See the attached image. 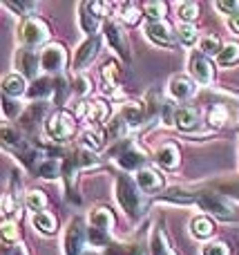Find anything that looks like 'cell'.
Returning a JSON list of instances; mask_svg holds the SVG:
<instances>
[{"instance_id":"5","label":"cell","mask_w":239,"mask_h":255,"mask_svg":"<svg viewBox=\"0 0 239 255\" xmlns=\"http://www.w3.org/2000/svg\"><path fill=\"white\" fill-rule=\"evenodd\" d=\"M47 132H49V136H52L54 141H70L72 136H74V132H76V126H74V119H72L67 112H63V110H58V112H54L52 117L47 119Z\"/></svg>"},{"instance_id":"34","label":"cell","mask_w":239,"mask_h":255,"mask_svg":"<svg viewBox=\"0 0 239 255\" xmlns=\"http://www.w3.org/2000/svg\"><path fill=\"white\" fill-rule=\"evenodd\" d=\"M150 249H152V255H170L168 242H165V233H163L161 229H157V231H155V235H152Z\"/></svg>"},{"instance_id":"13","label":"cell","mask_w":239,"mask_h":255,"mask_svg":"<svg viewBox=\"0 0 239 255\" xmlns=\"http://www.w3.org/2000/svg\"><path fill=\"white\" fill-rule=\"evenodd\" d=\"M137 186L141 188V193H146V195L159 193V190L163 188V177L157 170H152V168H141V170L137 172Z\"/></svg>"},{"instance_id":"40","label":"cell","mask_w":239,"mask_h":255,"mask_svg":"<svg viewBox=\"0 0 239 255\" xmlns=\"http://www.w3.org/2000/svg\"><path fill=\"white\" fill-rule=\"evenodd\" d=\"M197 16H199V4L197 2H183L181 7H179V18H181L183 22H192Z\"/></svg>"},{"instance_id":"8","label":"cell","mask_w":239,"mask_h":255,"mask_svg":"<svg viewBox=\"0 0 239 255\" xmlns=\"http://www.w3.org/2000/svg\"><path fill=\"white\" fill-rule=\"evenodd\" d=\"M190 72H192V76L197 79V83H201V85L213 83V79H215L213 63H210L208 56L201 54V52H195L190 56Z\"/></svg>"},{"instance_id":"53","label":"cell","mask_w":239,"mask_h":255,"mask_svg":"<svg viewBox=\"0 0 239 255\" xmlns=\"http://www.w3.org/2000/svg\"><path fill=\"white\" fill-rule=\"evenodd\" d=\"M224 193L239 197V179H237V181H233V184H226V186H224Z\"/></svg>"},{"instance_id":"29","label":"cell","mask_w":239,"mask_h":255,"mask_svg":"<svg viewBox=\"0 0 239 255\" xmlns=\"http://www.w3.org/2000/svg\"><path fill=\"white\" fill-rule=\"evenodd\" d=\"M190 231L195 238H210L215 233V224L210 222V217H195L190 222Z\"/></svg>"},{"instance_id":"23","label":"cell","mask_w":239,"mask_h":255,"mask_svg":"<svg viewBox=\"0 0 239 255\" xmlns=\"http://www.w3.org/2000/svg\"><path fill=\"white\" fill-rule=\"evenodd\" d=\"M34 226L40 231V233L52 235V233H56L58 231V220L52 215V213L43 211V213H36L34 215Z\"/></svg>"},{"instance_id":"36","label":"cell","mask_w":239,"mask_h":255,"mask_svg":"<svg viewBox=\"0 0 239 255\" xmlns=\"http://www.w3.org/2000/svg\"><path fill=\"white\" fill-rule=\"evenodd\" d=\"M76 161H79V166L85 168V170H94V168L101 166L96 152H92V150H80V152L76 154Z\"/></svg>"},{"instance_id":"24","label":"cell","mask_w":239,"mask_h":255,"mask_svg":"<svg viewBox=\"0 0 239 255\" xmlns=\"http://www.w3.org/2000/svg\"><path fill=\"white\" fill-rule=\"evenodd\" d=\"M119 117L128 126H139L143 121V117H146V112H143V108L139 106V103H125V106L121 108V115Z\"/></svg>"},{"instance_id":"55","label":"cell","mask_w":239,"mask_h":255,"mask_svg":"<svg viewBox=\"0 0 239 255\" xmlns=\"http://www.w3.org/2000/svg\"><path fill=\"white\" fill-rule=\"evenodd\" d=\"M9 255H29V253H27V249L22 247V244H18V247H13V251Z\"/></svg>"},{"instance_id":"25","label":"cell","mask_w":239,"mask_h":255,"mask_svg":"<svg viewBox=\"0 0 239 255\" xmlns=\"http://www.w3.org/2000/svg\"><path fill=\"white\" fill-rule=\"evenodd\" d=\"M52 88H54V81H49L47 76H38V79L27 88V94H29V99H45V97H49Z\"/></svg>"},{"instance_id":"4","label":"cell","mask_w":239,"mask_h":255,"mask_svg":"<svg viewBox=\"0 0 239 255\" xmlns=\"http://www.w3.org/2000/svg\"><path fill=\"white\" fill-rule=\"evenodd\" d=\"M110 154L116 159L121 168L125 170H137V168H143L146 166V154L139 152L130 141H123V143H116L114 148L110 150Z\"/></svg>"},{"instance_id":"16","label":"cell","mask_w":239,"mask_h":255,"mask_svg":"<svg viewBox=\"0 0 239 255\" xmlns=\"http://www.w3.org/2000/svg\"><path fill=\"white\" fill-rule=\"evenodd\" d=\"M168 90L174 99H179V101H188V99H192V94H195V83H192L188 76L177 74L172 81H170Z\"/></svg>"},{"instance_id":"9","label":"cell","mask_w":239,"mask_h":255,"mask_svg":"<svg viewBox=\"0 0 239 255\" xmlns=\"http://www.w3.org/2000/svg\"><path fill=\"white\" fill-rule=\"evenodd\" d=\"M98 49H101V38H98V36H89V38L79 47V52H76L74 70L80 72V70H85L87 65H92V61L96 58Z\"/></svg>"},{"instance_id":"31","label":"cell","mask_w":239,"mask_h":255,"mask_svg":"<svg viewBox=\"0 0 239 255\" xmlns=\"http://www.w3.org/2000/svg\"><path fill=\"white\" fill-rule=\"evenodd\" d=\"M143 13H146L150 20H163L165 13H168V4L159 2V0H152V2L143 4Z\"/></svg>"},{"instance_id":"2","label":"cell","mask_w":239,"mask_h":255,"mask_svg":"<svg viewBox=\"0 0 239 255\" xmlns=\"http://www.w3.org/2000/svg\"><path fill=\"white\" fill-rule=\"evenodd\" d=\"M197 206H201L208 215H213L219 222H233L237 217L235 206L222 193H215V190H201L197 197Z\"/></svg>"},{"instance_id":"1","label":"cell","mask_w":239,"mask_h":255,"mask_svg":"<svg viewBox=\"0 0 239 255\" xmlns=\"http://www.w3.org/2000/svg\"><path fill=\"white\" fill-rule=\"evenodd\" d=\"M116 199H119L121 208L125 211V215H130L132 220H139L146 211V199L141 195L134 181H130V177H119L116 179Z\"/></svg>"},{"instance_id":"48","label":"cell","mask_w":239,"mask_h":255,"mask_svg":"<svg viewBox=\"0 0 239 255\" xmlns=\"http://www.w3.org/2000/svg\"><path fill=\"white\" fill-rule=\"evenodd\" d=\"M174 112H177V110H172V103H170V101H161L159 117H161V121H163L165 126L174 124Z\"/></svg>"},{"instance_id":"46","label":"cell","mask_w":239,"mask_h":255,"mask_svg":"<svg viewBox=\"0 0 239 255\" xmlns=\"http://www.w3.org/2000/svg\"><path fill=\"white\" fill-rule=\"evenodd\" d=\"M85 7H87V11L92 13L94 18H103L107 11H110V4H107V2H101V0H94V2H85Z\"/></svg>"},{"instance_id":"41","label":"cell","mask_w":239,"mask_h":255,"mask_svg":"<svg viewBox=\"0 0 239 255\" xmlns=\"http://www.w3.org/2000/svg\"><path fill=\"white\" fill-rule=\"evenodd\" d=\"M105 255H143L139 247H125V244H110L105 249Z\"/></svg>"},{"instance_id":"30","label":"cell","mask_w":239,"mask_h":255,"mask_svg":"<svg viewBox=\"0 0 239 255\" xmlns=\"http://www.w3.org/2000/svg\"><path fill=\"white\" fill-rule=\"evenodd\" d=\"M107 115H110V108H107L105 101H89V110H87V121H105Z\"/></svg>"},{"instance_id":"19","label":"cell","mask_w":239,"mask_h":255,"mask_svg":"<svg viewBox=\"0 0 239 255\" xmlns=\"http://www.w3.org/2000/svg\"><path fill=\"white\" fill-rule=\"evenodd\" d=\"M79 161L76 157H67L63 161V177H65V190H67V197L74 199V184H76V172H79Z\"/></svg>"},{"instance_id":"14","label":"cell","mask_w":239,"mask_h":255,"mask_svg":"<svg viewBox=\"0 0 239 255\" xmlns=\"http://www.w3.org/2000/svg\"><path fill=\"white\" fill-rule=\"evenodd\" d=\"M174 124H177V128H181V130H186V132L199 128V124H201L199 108H192V106L179 108V110L174 112Z\"/></svg>"},{"instance_id":"50","label":"cell","mask_w":239,"mask_h":255,"mask_svg":"<svg viewBox=\"0 0 239 255\" xmlns=\"http://www.w3.org/2000/svg\"><path fill=\"white\" fill-rule=\"evenodd\" d=\"M121 16H123V20L128 22V25H137L139 22V9L134 7V4H125Z\"/></svg>"},{"instance_id":"17","label":"cell","mask_w":239,"mask_h":255,"mask_svg":"<svg viewBox=\"0 0 239 255\" xmlns=\"http://www.w3.org/2000/svg\"><path fill=\"white\" fill-rule=\"evenodd\" d=\"M199 193L201 190H190V188H186V186H174L168 193H163L161 199H165V202H177V204H192V202H197Z\"/></svg>"},{"instance_id":"49","label":"cell","mask_w":239,"mask_h":255,"mask_svg":"<svg viewBox=\"0 0 239 255\" xmlns=\"http://www.w3.org/2000/svg\"><path fill=\"white\" fill-rule=\"evenodd\" d=\"M89 90H92V85H89L87 79H83V76L74 79V94H76V97H87Z\"/></svg>"},{"instance_id":"26","label":"cell","mask_w":239,"mask_h":255,"mask_svg":"<svg viewBox=\"0 0 239 255\" xmlns=\"http://www.w3.org/2000/svg\"><path fill=\"white\" fill-rule=\"evenodd\" d=\"M25 204H27V208H29V211L43 213L45 208H47V195H45V190L34 188V190H29V193L25 195Z\"/></svg>"},{"instance_id":"28","label":"cell","mask_w":239,"mask_h":255,"mask_svg":"<svg viewBox=\"0 0 239 255\" xmlns=\"http://www.w3.org/2000/svg\"><path fill=\"white\" fill-rule=\"evenodd\" d=\"M228 121V108L224 103H215L208 110V126L210 128H224V124Z\"/></svg>"},{"instance_id":"39","label":"cell","mask_w":239,"mask_h":255,"mask_svg":"<svg viewBox=\"0 0 239 255\" xmlns=\"http://www.w3.org/2000/svg\"><path fill=\"white\" fill-rule=\"evenodd\" d=\"M2 112L7 119H16V117H22V108H20V101H16L13 97H2Z\"/></svg>"},{"instance_id":"42","label":"cell","mask_w":239,"mask_h":255,"mask_svg":"<svg viewBox=\"0 0 239 255\" xmlns=\"http://www.w3.org/2000/svg\"><path fill=\"white\" fill-rule=\"evenodd\" d=\"M18 238H20V229H18L16 222H11V220L2 222V240H4V242L13 244Z\"/></svg>"},{"instance_id":"45","label":"cell","mask_w":239,"mask_h":255,"mask_svg":"<svg viewBox=\"0 0 239 255\" xmlns=\"http://www.w3.org/2000/svg\"><path fill=\"white\" fill-rule=\"evenodd\" d=\"M204 255H231V247L222 240H215L204 247Z\"/></svg>"},{"instance_id":"56","label":"cell","mask_w":239,"mask_h":255,"mask_svg":"<svg viewBox=\"0 0 239 255\" xmlns=\"http://www.w3.org/2000/svg\"><path fill=\"white\" fill-rule=\"evenodd\" d=\"M83 255H98V253H92V251H89V253H83Z\"/></svg>"},{"instance_id":"51","label":"cell","mask_w":239,"mask_h":255,"mask_svg":"<svg viewBox=\"0 0 239 255\" xmlns=\"http://www.w3.org/2000/svg\"><path fill=\"white\" fill-rule=\"evenodd\" d=\"M215 7H217L219 11H224V13H231V16L239 13V2H233V0H219Z\"/></svg>"},{"instance_id":"37","label":"cell","mask_w":239,"mask_h":255,"mask_svg":"<svg viewBox=\"0 0 239 255\" xmlns=\"http://www.w3.org/2000/svg\"><path fill=\"white\" fill-rule=\"evenodd\" d=\"M67 94H70V83H67V79L56 76V81H54V101H56L58 106H63V103L67 101Z\"/></svg>"},{"instance_id":"27","label":"cell","mask_w":239,"mask_h":255,"mask_svg":"<svg viewBox=\"0 0 239 255\" xmlns=\"http://www.w3.org/2000/svg\"><path fill=\"white\" fill-rule=\"evenodd\" d=\"M101 74H103V90L112 92V90L116 88V83H119V67H116V63L114 61L105 63V65L101 67Z\"/></svg>"},{"instance_id":"38","label":"cell","mask_w":239,"mask_h":255,"mask_svg":"<svg viewBox=\"0 0 239 255\" xmlns=\"http://www.w3.org/2000/svg\"><path fill=\"white\" fill-rule=\"evenodd\" d=\"M222 40L217 38V36H213V34H208V36H204V38H201V54H206V56H208V54H219L222 52Z\"/></svg>"},{"instance_id":"47","label":"cell","mask_w":239,"mask_h":255,"mask_svg":"<svg viewBox=\"0 0 239 255\" xmlns=\"http://www.w3.org/2000/svg\"><path fill=\"white\" fill-rule=\"evenodd\" d=\"M87 240L92 244H96V247H103V244L107 242V231H101V229H94V226H89Z\"/></svg>"},{"instance_id":"33","label":"cell","mask_w":239,"mask_h":255,"mask_svg":"<svg viewBox=\"0 0 239 255\" xmlns=\"http://www.w3.org/2000/svg\"><path fill=\"white\" fill-rule=\"evenodd\" d=\"M80 145H83V150H92V152H98L103 145V139L98 132H92V130H85L83 134H80Z\"/></svg>"},{"instance_id":"35","label":"cell","mask_w":239,"mask_h":255,"mask_svg":"<svg viewBox=\"0 0 239 255\" xmlns=\"http://www.w3.org/2000/svg\"><path fill=\"white\" fill-rule=\"evenodd\" d=\"M197 38H199V29H197L192 22H183V25H179V40H181L183 45H195Z\"/></svg>"},{"instance_id":"7","label":"cell","mask_w":239,"mask_h":255,"mask_svg":"<svg viewBox=\"0 0 239 255\" xmlns=\"http://www.w3.org/2000/svg\"><path fill=\"white\" fill-rule=\"evenodd\" d=\"M65 61H67V52L58 43L47 45L43 49V54H40V67L45 72H61L65 67Z\"/></svg>"},{"instance_id":"54","label":"cell","mask_w":239,"mask_h":255,"mask_svg":"<svg viewBox=\"0 0 239 255\" xmlns=\"http://www.w3.org/2000/svg\"><path fill=\"white\" fill-rule=\"evenodd\" d=\"M231 29L237 31L239 34V13H235V16H231Z\"/></svg>"},{"instance_id":"3","label":"cell","mask_w":239,"mask_h":255,"mask_svg":"<svg viewBox=\"0 0 239 255\" xmlns=\"http://www.w3.org/2000/svg\"><path fill=\"white\" fill-rule=\"evenodd\" d=\"M18 34H20V40L27 45V47H38V45H45L49 40V27L45 20H40V18H25L20 25V29H18Z\"/></svg>"},{"instance_id":"43","label":"cell","mask_w":239,"mask_h":255,"mask_svg":"<svg viewBox=\"0 0 239 255\" xmlns=\"http://www.w3.org/2000/svg\"><path fill=\"white\" fill-rule=\"evenodd\" d=\"M4 7H9L11 11H16V13L27 16V13H34L36 9H38V2H16V0H7Z\"/></svg>"},{"instance_id":"22","label":"cell","mask_w":239,"mask_h":255,"mask_svg":"<svg viewBox=\"0 0 239 255\" xmlns=\"http://www.w3.org/2000/svg\"><path fill=\"white\" fill-rule=\"evenodd\" d=\"M217 63L224 67H233L239 63V43L235 40H231V43H226L222 47V52L217 54Z\"/></svg>"},{"instance_id":"44","label":"cell","mask_w":239,"mask_h":255,"mask_svg":"<svg viewBox=\"0 0 239 255\" xmlns=\"http://www.w3.org/2000/svg\"><path fill=\"white\" fill-rule=\"evenodd\" d=\"M43 112H45V106H31L29 110H27V115L20 117L22 126H25V128H34V121H40Z\"/></svg>"},{"instance_id":"20","label":"cell","mask_w":239,"mask_h":255,"mask_svg":"<svg viewBox=\"0 0 239 255\" xmlns=\"http://www.w3.org/2000/svg\"><path fill=\"white\" fill-rule=\"evenodd\" d=\"M36 172H38V177H43V179L54 181V179H58V177L63 175V163L58 161V159L49 157V159H45V161L38 163Z\"/></svg>"},{"instance_id":"12","label":"cell","mask_w":239,"mask_h":255,"mask_svg":"<svg viewBox=\"0 0 239 255\" xmlns=\"http://www.w3.org/2000/svg\"><path fill=\"white\" fill-rule=\"evenodd\" d=\"M155 161L159 163L161 168H165V170H174V168L179 166V161H181V154H179L177 143L165 141L163 145H159L155 152Z\"/></svg>"},{"instance_id":"6","label":"cell","mask_w":239,"mask_h":255,"mask_svg":"<svg viewBox=\"0 0 239 255\" xmlns=\"http://www.w3.org/2000/svg\"><path fill=\"white\" fill-rule=\"evenodd\" d=\"M146 34L159 47H174L177 45V34L165 20H150L146 25Z\"/></svg>"},{"instance_id":"15","label":"cell","mask_w":239,"mask_h":255,"mask_svg":"<svg viewBox=\"0 0 239 255\" xmlns=\"http://www.w3.org/2000/svg\"><path fill=\"white\" fill-rule=\"evenodd\" d=\"M16 65H18V70H20L22 76L36 81V74H38L40 63H38V56H36L31 49H20V52L16 54Z\"/></svg>"},{"instance_id":"21","label":"cell","mask_w":239,"mask_h":255,"mask_svg":"<svg viewBox=\"0 0 239 255\" xmlns=\"http://www.w3.org/2000/svg\"><path fill=\"white\" fill-rule=\"evenodd\" d=\"M25 90H27V85H25V76H22V74H9V76H4L2 92L7 94V97H20Z\"/></svg>"},{"instance_id":"11","label":"cell","mask_w":239,"mask_h":255,"mask_svg":"<svg viewBox=\"0 0 239 255\" xmlns=\"http://www.w3.org/2000/svg\"><path fill=\"white\" fill-rule=\"evenodd\" d=\"M85 242V226L80 220H74L65 233V255H80Z\"/></svg>"},{"instance_id":"18","label":"cell","mask_w":239,"mask_h":255,"mask_svg":"<svg viewBox=\"0 0 239 255\" xmlns=\"http://www.w3.org/2000/svg\"><path fill=\"white\" fill-rule=\"evenodd\" d=\"M89 226L94 229H101V231H110L114 226V213L105 206H98L89 213Z\"/></svg>"},{"instance_id":"57","label":"cell","mask_w":239,"mask_h":255,"mask_svg":"<svg viewBox=\"0 0 239 255\" xmlns=\"http://www.w3.org/2000/svg\"><path fill=\"white\" fill-rule=\"evenodd\" d=\"M170 255H177V253H174V251H170Z\"/></svg>"},{"instance_id":"10","label":"cell","mask_w":239,"mask_h":255,"mask_svg":"<svg viewBox=\"0 0 239 255\" xmlns=\"http://www.w3.org/2000/svg\"><path fill=\"white\" fill-rule=\"evenodd\" d=\"M103 31H105V40L110 43V47L114 49L116 54H119L123 61H130V49L128 45H125V38H123V31L119 29V25L112 20H107L105 25H103Z\"/></svg>"},{"instance_id":"32","label":"cell","mask_w":239,"mask_h":255,"mask_svg":"<svg viewBox=\"0 0 239 255\" xmlns=\"http://www.w3.org/2000/svg\"><path fill=\"white\" fill-rule=\"evenodd\" d=\"M79 16H80V25H83L85 34H89V36H96V31H98V18H94L92 13L87 11V7H85V4H80V11H79Z\"/></svg>"},{"instance_id":"52","label":"cell","mask_w":239,"mask_h":255,"mask_svg":"<svg viewBox=\"0 0 239 255\" xmlns=\"http://www.w3.org/2000/svg\"><path fill=\"white\" fill-rule=\"evenodd\" d=\"M13 204H16V199H13L11 197V195H2V211L4 213H7V215H9V213H13V211H16V206H13Z\"/></svg>"}]
</instances>
